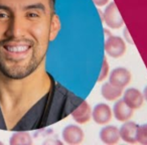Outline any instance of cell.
<instances>
[{"mask_svg": "<svg viewBox=\"0 0 147 145\" xmlns=\"http://www.w3.org/2000/svg\"><path fill=\"white\" fill-rule=\"evenodd\" d=\"M105 51L111 57L119 59L126 51L124 38L117 35H110L105 41Z\"/></svg>", "mask_w": 147, "mask_h": 145, "instance_id": "obj_1", "label": "cell"}, {"mask_svg": "<svg viewBox=\"0 0 147 145\" xmlns=\"http://www.w3.org/2000/svg\"><path fill=\"white\" fill-rule=\"evenodd\" d=\"M103 18H104V21L107 26H109L110 28L113 29L120 28L124 24V20L122 18V15L119 12V9L115 2H111L106 7V9L104 11V15H103Z\"/></svg>", "mask_w": 147, "mask_h": 145, "instance_id": "obj_2", "label": "cell"}, {"mask_svg": "<svg viewBox=\"0 0 147 145\" xmlns=\"http://www.w3.org/2000/svg\"><path fill=\"white\" fill-rule=\"evenodd\" d=\"M61 136H63V141L67 144L78 145L83 142L85 138V133L81 129V127L71 124L63 128Z\"/></svg>", "mask_w": 147, "mask_h": 145, "instance_id": "obj_3", "label": "cell"}, {"mask_svg": "<svg viewBox=\"0 0 147 145\" xmlns=\"http://www.w3.org/2000/svg\"><path fill=\"white\" fill-rule=\"evenodd\" d=\"M131 73L126 67H116L111 71L109 82L120 88H124L130 83Z\"/></svg>", "mask_w": 147, "mask_h": 145, "instance_id": "obj_4", "label": "cell"}, {"mask_svg": "<svg viewBox=\"0 0 147 145\" xmlns=\"http://www.w3.org/2000/svg\"><path fill=\"white\" fill-rule=\"evenodd\" d=\"M92 117L97 124L105 125L112 119V110L109 105L100 103L94 107L92 111Z\"/></svg>", "mask_w": 147, "mask_h": 145, "instance_id": "obj_5", "label": "cell"}, {"mask_svg": "<svg viewBox=\"0 0 147 145\" xmlns=\"http://www.w3.org/2000/svg\"><path fill=\"white\" fill-rule=\"evenodd\" d=\"M139 125L132 121H126L122 124L121 128L119 129L120 133V138L127 143L134 144L137 142V130H138Z\"/></svg>", "mask_w": 147, "mask_h": 145, "instance_id": "obj_6", "label": "cell"}, {"mask_svg": "<svg viewBox=\"0 0 147 145\" xmlns=\"http://www.w3.org/2000/svg\"><path fill=\"white\" fill-rule=\"evenodd\" d=\"M123 100L129 107H131L133 110H135V109H139L143 105L144 97H143V94L138 89L130 88L127 89L124 92Z\"/></svg>", "mask_w": 147, "mask_h": 145, "instance_id": "obj_7", "label": "cell"}, {"mask_svg": "<svg viewBox=\"0 0 147 145\" xmlns=\"http://www.w3.org/2000/svg\"><path fill=\"white\" fill-rule=\"evenodd\" d=\"M71 117L77 123L79 124H86L90 121L92 117V110H91L90 105L87 101H82L78 108L74 110L71 113Z\"/></svg>", "mask_w": 147, "mask_h": 145, "instance_id": "obj_8", "label": "cell"}, {"mask_svg": "<svg viewBox=\"0 0 147 145\" xmlns=\"http://www.w3.org/2000/svg\"><path fill=\"white\" fill-rule=\"evenodd\" d=\"M113 113H114V117L118 121L126 122V121L130 120L132 118L133 109L129 107L124 102L123 99H121V100H118L115 103L114 108H113Z\"/></svg>", "mask_w": 147, "mask_h": 145, "instance_id": "obj_9", "label": "cell"}, {"mask_svg": "<svg viewBox=\"0 0 147 145\" xmlns=\"http://www.w3.org/2000/svg\"><path fill=\"white\" fill-rule=\"evenodd\" d=\"M100 139L105 144H116V143H118L119 139H120L119 129L116 126H113V125H109V126L104 127L100 131Z\"/></svg>", "mask_w": 147, "mask_h": 145, "instance_id": "obj_10", "label": "cell"}, {"mask_svg": "<svg viewBox=\"0 0 147 145\" xmlns=\"http://www.w3.org/2000/svg\"><path fill=\"white\" fill-rule=\"evenodd\" d=\"M123 88L117 87L110 82H106L103 84L101 89V94L106 100L108 101H115L122 96Z\"/></svg>", "mask_w": 147, "mask_h": 145, "instance_id": "obj_11", "label": "cell"}, {"mask_svg": "<svg viewBox=\"0 0 147 145\" xmlns=\"http://www.w3.org/2000/svg\"><path fill=\"white\" fill-rule=\"evenodd\" d=\"M10 145H31L32 144V139L28 132L26 131H19L12 134L10 140Z\"/></svg>", "mask_w": 147, "mask_h": 145, "instance_id": "obj_12", "label": "cell"}, {"mask_svg": "<svg viewBox=\"0 0 147 145\" xmlns=\"http://www.w3.org/2000/svg\"><path fill=\"white\" fill-rule=\"evenodd\" d=\"M137 142L140 144L147 145V123L140 125L137 130Z\"/></svg>", "mask_w": 147, "mask_h": 145, "instance_id": "obj_13", "label": "cell"}, {"mask_svg": "<svg viewBox=\"0 0 147 145\" xmlns=\"http://www.w3.org/2000/svg\"><path fill=\"white\" fill-rule=\"evenodd\" d=\"M108 74H109V63H108V61L106 59V57H105L104 61H103V65H102V69H101L100 76L98 77V82H102V81H104L105 79L108 77Z\"/></svg>", "mask_w": 147, "mask_h": 145, "instance_id": "obj_14", "label": "cell"}, {"mask_svg": "<svg viewBox=\"0 0 147 145\" xmlns=\"http://www.w3.org/2000/svg\"><path fill=\"white\" fill-rule=\"evenodd\" d=\"M124 40H126L130 45H134V41L132 40V37L130 35V32L128 31L127 28H124Z\"/></svg>", "mask_w": 147, "mask_h": 145, "instance_id": "obj_15", "label": "cell"}, {"mask_svg": "<svg viewBox=\"0 0 147 145\" xmlns=\"http://www.w3.org/2000/svg\"><path fill=\"white\" fill-rule=\"evenodd\" d=\"M93 2L97 5V6H104L109 2V0H93Z\"/></svg>", "mask_w": 147, "mask_h": 145, "instance_id": "obj_16", "label": "cell"}, {"mask_svg": "<svg viewBox=\"0 0 147 145\" xmlns=\"http://www.w3.org/2000/svg\"><path fill=\"white\" fill-rule=\"evenodd\" d=\"M47 143H49V144H51V143H55V144H59V145H61L63 143L61 142V141H59V140H55V141H53V140H49V141H45V144H47Z\"/></svg>", "mask_w": 147, "mask_h": 145, "instance_id": "obj_17", "label": "cell"}, {"mask_svg": "<svg viewBox=\"0 0 147 145\" xmlns=\"http://www.w3.org/2000/svg\"><path fill=\"white\" fill-rule=\"evenodd\" d=\"M142 94H143V97H144V99L147 101V86L144 88V91H143V93H142Z\"/></svg>", "mask_w": 147, "mask_h": 145, "instance_id": "obj_18", "label": "cell"}, {"mask_svg": "<svg viewBox=\"0 0 147 145\" xmlns=\"http://www.w3.org/2000/svg\"><path fill=\"white\" fill-rule=\"evenodd\" d=\"M0 145H3V143H2V142H0Z\"/></svg>", "mask_w": 147, "mask_h": 145, "instance_id": "obj_19", "label": "cell"}]
</instances>
